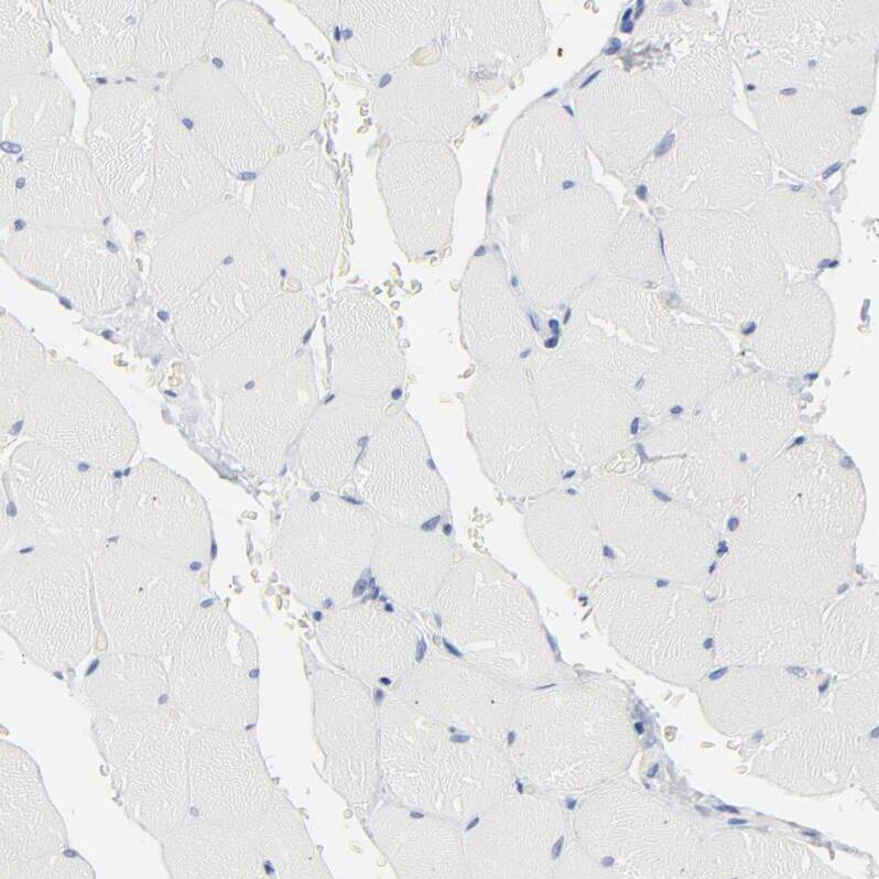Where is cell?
<instances>
[{
	"instance_id": "cell-1",
	"label": "cell",
	"mask_w": 879,
	"mask_h": 879,
	"mask_svg": "<svg viewBox=\"0 0 879 879\" xmlns=\"http://www.w3.org/2000/svg\"><path fill=\"white\" fill-rule=\"evenodd\" d=\"M1 553L45 549L91 558L112 535L120 484L111 471L29 440L2 476Z\"/></svg>"
},
{
	"instance_id": "cell-2",
	"label": "cell",
	"mask_w": 879,
	"mask_h": 879,
	"mask_svg": "<svg viewBox=\"0 0 879 879\" xmlns=\"http://www.w3.org/2000/svg\"><path fill=\"white\" fill-rule=\"evenodd\" d=\"M665 236L668 269L681 299L708 321L730 327L758 322L788 285L784 263L744 216L677 213Z\"/></svg>"
},
{
	"instance_id": "cell-3",
	"label": "cell",
	"mask_w": 879,
	"mask_h": 879,
	"mask_svg": "<svg viewBox=\"0 0 879 879\" xmlns=\"http://www.w3.org/2000/svg\"><path fill=\"white\" fill-rule=\"evenodd\" d=\"M205 55L283 145H301L318 126L325 100L321 76L252 2L216 7Z\"/></svg>"
},
{
	"instance_id": "cell-4",
	"label": "cell",
	"mask_w": 879,
	"mask_h": 879,
	"mask_svg": "<svg viewBox=\"0 0 879 879\" xmlns=\"http://www.w3.org/2000/svg\"><path fill=\"white\" fill-rule=\"evenodd\" d=\"M91 560L108 650L171 656L202 606L196 572L118 535H111Z\"/></svg>"
},
{
	"instance_id": "cell-5",
	"label": "cell",
	"mask_w": 879,
	"mask_h": 879,
	"mask_svg": "<svg viewBox=\"0 0 879 879\" xmlns=\"http://www.w3.org/2000/svg\"><path fill=\"white\" fill-rule=\"evenodd\" d=\"M87 558L45 549L1 553L0 620L22 651L50 672L79 664L95 643Z\"/></svg>"
},
{
	"instance_id": "cell-6",
	"label": "cell",
	"mask_w": 879,
	"mask_h": 879,
	"mask_svg": "<svg viewBox=\"0 0 879 879\" xmlns=\"http://www.w3.org/2000/svg\"><path fill=\"white\" fill-rule=\"evenodd\" d=\"M187 818L246 834L275 868L296 861L311 844L246 731L194 730Z\"/></svg>"
},
{
	"instance_id": "cell-7",
	"label": "cell",
	"mask_w": 879,
	"mask_h": 879,
	"mask_svg": "<svg viewBox=\"0 0 879 879\" xmlns=\"http://www.w3.org/2000/svg\"><path fill=\"white\" fill-rule=\"evenodd\" d=\"M253 226L281 269L308 285L324 282L340 248L337 174L314 148L279 153L257 176Z\"/></svg>"
},
{
	"instance_id": "cell-8",
	"label": "cell",
	"mask_w": 879,
	"mask_h": 879,
	"mask_svg": "<svg viewBox=\"0 0 879 879\" xmlns=\"http://www.w3.org/2000/svg\"><path fill=\"white\" fill-rule=\"evenodd\" d=\"M194 728L172 706L140 714H94L93 739L116 800L159 840L187 818L189 747Z\"/></svg>"
},
{
	"instance_id": "cell-9",
	"label": "cell",
	"mask_w": 879,
	"mask_h": 879,
	"mask_svg": "<svg viewBox=\"0 0 879 879\" xmlns=\"http://www.w3.org/2000/svg\"><path fill=\"white\" fill-rule=\"evenodd\" d=\"M170 658V703L194 729L246 731L256 721V645L221 608L200 606Z\"/></svg>"
},
{
	"instance_id": "cell-10",
	"label": "cell",
	"mask_w": 879,
	"mask_h": 879,
	"mask_svg": "<svg viewBox=\"0 0 879 879\" xmlns=\"http://www.w3.org/2000/svg\"><path fill=\"white\" fill-rule=\"evenodd\" d=\"M30 440L70 458L113 471L139 444L135 425L116 395L72 362H50L28 389L23 425Z\"/></svg>"
},
{
	"instance_id": "cell-11",
	"label": "cell",
	"mask_w": 879,
	"mask_h": 879,
	"mask_svg": "<svg viewBox=\"0 0 879 879\" xmlns=\"http://www.w3.org/2000/svg\"><path fill=\"white\" fill-rule=\"evenodd\" d=\"M1 253L18 272L82 312L111 313L133 297L130 260L102 228L14 225L2 229Z\"/></svg>"
},
{
	"instance_id": "cell-12",
	"label": "cell",
	"mask_w": 879,
	"mask_h": 879,
	"mask_svg": "<svg viewBox=\"0 0 879 879\" xmlns=\"http://www.w3.org/2000/svg\"><path fill=\"white\" fill-rule=\"evenodd\" d=\"M161 94L140 83L98 86L90 98L86 150L115 214L132 228L154 181Z\"/></svg>"
},
{
	"instance_id": "cell-13",
	"label": "cell",
	"mask_w": 879,
	"mask_h": 879,
	"mask_svg": "<svg viewBox=\"0 0 879 879\" xmlns=\"http://www.w3.org/2000/svg\"><path fill=\"white\" fill-rule=\"evenodd\" d=\"M112 213L87 150L72 141L0 159L1 229L102 228Z\"/></svg>"
},
{
	"instance_id": "cell-14",
	"label": "cell",
	"mask_w": 879,
	"mask_h": 879,
	"mask_svg": "<svg viewBox=\"0 0 879 879\" xmlns=\"http://www.w3.org/2000/svg\"><path fill=\"white\" fill-rule=\"evenodd\" d=\"M69 848L64 821L41 772L22 748L0 746V879L93 878Z\"/></svg>"
},
{
	"instance_id": "cell-15",
	"label": "cell",
	"mask_w": 879,
	"mask_h": 879,
	"mask_svg": "<svg viewBox=\"0 0 879 879\" xmlns=\"http://www.w3.org/2000/svg\"><path fill=\"white\" fill-rule=\"evenodd\" d=\"M311 350L225 397L221 436L230 454L256 473L275 469L318 406Z\"/></svg>"
},
{
	"instance_id": "cell-16",
	"label": "cell",
	"mask_w": 879,
	"mask_h": 879,
	"mask_svg": "<svg viewBox=\"0 0 879 879\" xmlns=\"http://www.w3.org/2000/svg\"><path fill=\"white\" fill-rule=\"evenodd\" d=\"M164 94L182 123L229 175L258 176L283 145L238 88L205 57L171 76Z\"/></svg>"
},
{
	"instance_id": "cell-17",
	"label": "cell",
	"mask_w": 879,
	"mask_h": 879,
	"mask_svg": "<svg viewBox=\"0 0 879 879\" xmlns=\"http://www.w3.org/2000/svg\"><path fill=\"white\" fill-rule=\"evenodd\" d=\"M112 535L197 572L210 558V519L202 496L166 466L145 459L120 482Z\"/></svg>"
},
{
	"instance_id": "cell-18",
	"label": "cell",
	"mask_w": 879,
	"mask_h": 879,
	"mask_svg": "<svg viewBox=\"0 0 879 879\" xmlns=\"http://www.w3.org/2000/svg\"><path fill=\"white\" fill-rule=\"evenodd\" d=\"M378 182L397 241L408 256H425L446 242L460 174L445 143H394L379 160Z\"/></svg>"
},
{
	"instance_id": "cell-19",
	"label": "cell",
	"mask_w": 879,
	"mask_h": 879,
	"mask_svg": "<svg viewBox=\"0 0 879 879\" xmlns=\"http://www.w3.org/2000/svg\"><path fill=\"white\" fill-rule=\"evenodd\" d=\"M589 175L586 145L576 122L562 107L541 104L510 130L496 178V205L521 214L589 183Z\"/></svg>"
},
{
	"instance_id": "cell-20",
	"label": "cell",
	"mask_w": 879,
	"mask_h": 879,
	"mask_svg": "<svg viewBox=\"0 0 879 879\" xmlns=\"http://www.w3.org/2000/svg\"><path fill=\"white\" fill-rule=\"evenodd\" d=\"M281 291V268L254 226L234 252L173 313L186 352L203 356L242 326Z\"/></svg>"
},
{
	"instance_id": "cell-21",
	"label": "cell",
	"mask_w": 879,
	"mask_h": 879,
	"mask_svg": "<svg viewBox=\"0 0 879 879\" xmlns=\"http://www.w3.org/2000/svg\"><path fill=\"white\" fill-rule=\"evenodd\" d=\"M682 600L681 590L634 575L606 576L594 592L596 618L622 650L690 672L707 649V630L683 619Z\"/></svg>"
},
{
	"instance_id": "cell-22",
	"label": "cell",
	"mask_w": 879,
	"mask_h": 879,
	"mask_svg": "<svg viewBox=\"0 0 879 879\" xmlns=\"http://www.w3.org/2000/svg\"><path fill=\"white\" fill-rule=\"evenodd\" d=\"M446 62L470 82L506 80L542 51L536 1H449L441 29Z\"/></svg>"
},
{
	"instance_id": "cell-23",
	"label": "cell",
	"mask_w": 879,
	"mask_h": 879,
	"mask_svg": "<svg viewBox=\"0 0 879 879\" xmlns=\"http://www.w3.org/2000/svg\"><path fill=\"white\" fill-rule=\"evenodd\" d=\"M312 685L324 774L349 802H367L381 771L379 712L372 697L357 680L329 671L316 672Z\"/></svg>"
},
{
	"instance_id": "cell-24",
	"label": "cell",
	"mask_w": 879,
	"mask_h": 879,
	"mask_svg": "<svg viewBox=\"0 0 879 879\" xmlns=\"http://www.w3.org/2000/svg\"><path fill=\"white\" fill-rule=\"evenodd\" d=\"M580 495L620 571L656 576L675 569L673 552L681 509L645 485L620 477L588 479Z\"/></svg>"
},
{
	"instance_id": "cell-25",
	"label": "cell",
	"mask_w": 879,
	"mask_h": 879,
	"mask_svg": "<svg viewBox=\"0 0 879 879\" xmlns=\"http://www.w3.org/2000/svg\"><path fill=\"white\" fill-rule=\"evenodd\" d=\"M575 106L584 142L617 174L636 170L668 123L665 104L651 83L615 69L587 85Z\"/></svg>"
},
{
	"instance_id": "cell-26",
	"label": "cell",
	"mask_w": 879,
	"mask_h": 879,
	"mask_svg": "<svg viewBox=\"0 0 879 879\" xmlns=\"http://www.w3.org/2000/svg\"><path fill=\"white\" fill-rule=\"evenodd\" d=\"M330 382L336 393L390 398L404 379V358L387 307L359 290L341 292L327 322Z\"/></svg>"
},
{
	"instance_id": "cell-27",
	"label": "cell",
	"mask_w": 879,
	"mask_h": 879,
	"mask_svg": "<svg viewBox=\"0 0 879 879\" xmlns=\"http://www.w3.org/2000/svg\"><path fill=\"white\" fill-rule=\"evenodd\" d=\"M699 433L734 459L763 462L793 434L797 406L786 387L772 378H728L701 405L686 413Z\"/></svg>"
},
{
	"instance_id": "cell-28",
	"label": "cell",
	"mask_w": 879,
	"mask_h": 879,
	"mask_svg": "<svg viewBox=\"0 0 879 879\" xmlns=\"http://www.w3.org/2000/svg\"><path fill=\"white\" fill-rule=\"evenodd\" d=\"M252 226L243 204L226 197L160 237L150 253L148 276L158 308L174 313L234 252Z\"/></svg>"
},
{
	"instance_id": "cell-29",
	"label": "cell",
	"mask_w": 879,
	"mask_h": 879,
	"mask_svg": "<svg viewBox=\"0 0 879 879\" xmlns=\"http://www.w3.org/2000/svg\"><path fill=\"white\" fill-rule=\"evenodd\" d=\"M317 306L304 292L280 293L216 347L196 369L209 392L226 397L282 366L301 350Z\"/></svg>"
},
{
	"instance_id": "cell-30",
	"label": "cell",
	"mask_w": 879,
	"mask_h": 879,
	"mask_svg": "<svg viewBox=\"0 0 879 879\" xmlns=\"http://www.w3.org/2000/svg\"><path fill=\"white\" fill-rule=\"evenodd\" d=\"M436 596L440 616L458 641L509 648L524 645L540 631L534 601L490 560L471 556L462 562Z\"/></svg>"
},
{
	"instance_id": "cell-31",
	"label": "cell",
	"mask_w": 879,
	"mask_h": 879,
	"mask_svg": "<svg viewBox=\"0 0 879 879\" xmlns=\"http://www.w3.org/2000/svg\"><path fill=\"white\" fill-rule=\"evenodd\" d=\"M476 108L471 82L447 62L399 68L373 100L376 120L398 142L445 143L465 129Z\"/></svg>"
},
{
	"instance_id": "cell-32",
	"label": "cell",
	"mask_w": 879,
	"mask_h": 879,
	"mask_svg": "<svg viewBox=\"0 0 879 879\" xmlns=\"http://www.w3.org/2000/svg\"><path fill=\"white\" fill-rule=\"evenodd\" d=\"M230 175L182 123L161 94L154 181L138 229L162 237L206 206L228 197Z\"/></svg>"
},
{
	"instance_id": "cell-33",
	"label": "cell",
	"mask_w": 879,
	"mask_h": 879,
	"mask_svg": "<svg viewBox=\"0 0 879 879\" xmlns=\"http://www.w3.org/2000/svg\"><path fill=\"white\" fill-rule=\"evenodd\" d=\"M757 323L751 349L767 369L800 376L818 370L828 359L835 316L828 295L816 282L788 283Z\"/></svg>"
},
{
	"instance_id": "cell-34",
	"label": "cell",
	"mask_w": 879,
	"mask_h": 879,
	"mask_svg": "<svg viewBox=\"0 0 879 879\" xmlns=\"http://www.w3.org/2000/svg\"><path fill=\"white\" fill-rule=\"evenodd\" d=\"M448 2L339 1L335 31L363 68L399 69L441 32Z\"/></svg>"
},
{
	"instance_id": "cell-35",
	"label": "cell",
	"mask_w": 879,
	"mask_h": 879,
	"mask_svg": "<svg viewBox=\"0 0 879 879\" xmlns=\"http://www.w3.org/2000/svg\"><path fill=\"white\" fill-rule=\"evenodd\" d=\"M731 365L730 344L719 329L676 324L662 352L650 362L647 379L641 380L645 403L656 413H688L730 377Z\"/></svg>"
},
{
	"instance_id": "cell-36",
	"label": "cell",
	"mask_w": 879,
	"mask_h": 879,
	"mask_svg": "<svg viewBox=\"0 0 879 879\" xmlns=\"http://www.w3.org/2000/svg\"><path fill=\"white\" fill-rule=\"evenodd\" d=\"M59 41L89 77H110L135 66L143 0L44 1Z\"/></svg>"
},
{
	"instance_id": "cell-37",
	"label": "cell",
	"mask_w": 879,
	"mask_h": 879,
	"mask_svg": "<svg viewBox=\"0 0 879 879\" xmlns=\"http://www.w3.org/2000/svg\"><path fill=\"white\" fill-rule=\"evenodd\" d=\"M525 529L539 556L566 583L589 587L607 576V550L582 495L552 490L538 497Z\"/></svg>"
},
{
	"instance_id": "cell-38",
	"label": "cell",
	"mask_w": 879,
	"mask_h": 879,
	"mask_svg": "<svg viewBox=\"0 0 879 879\" xmlns=\"http://www.w3.org/2000/svg\"><path fill=\"white\" fill-rule=\"evenodd\" d=\"M74 116L73 96L57 77L32 73L1 79V156L69 142Z\"/></svg>"
},
{
	"instance_id": "cell-39",
	"label": "cell",
	"mask_w": 879,
	"mask_h": 879,
	"mask_svg": "<svg viewBox=\"0 0 879 879\" xmlns=\"http://www.w3.org/2000/svg\"><path fill=\"white\" fill-rule=\"evenodd\" d=\"M389 398L336 393L318 404L300 440V462L314 477H340L382 422Z\"/></svg>"
},
{
	"instance_id": "cell-40",
	"label": "cell",
	"mask_w": 879,
	"mask_h": 879,
	"mask_svg": "<svg viewBox=\"0 0 879 879\" xmlns=\"http://www.w3.org/2000/svg\"><path fill=\"white\" fill-rule=\"evenodd\" d=\"M215 11L214 1H146L135 53L142 75L171 77L202 59Z\"/></svg>"
},
{
	"instance_id": "cell-41",
	"label": "cell",
	"mask_w": 879,
	"mask_h": 879,
	"mask_svg": "<svg viewBox=\"0 0 879 879\" xmlns=\"http://www.w3.org/2000/svg\"><path fill=\"white\" fill-rule=\"evenodd\" d=\"M165 867L178 879L260 878L264 857L246 834L186 818L161 840Z\"/></svg>"
},
{
	"instance_id": "cell-42",
	"label": "cell",
	"mask_w": 879,
	"mask_h": 879,
	"mask_svg": "<svg viewBox=\"0 0 879 879\" xmlns=\"http://www.w3.org/2000/svg\"><path fill=\"white\" fill-rule=\"evenodd\" d=\"M78 690L94 714L122 716L172 706L169 672L148 655L109 651L89 666Z\"/></svg>"
},
{
	"instance_id": "cell-43",
	"label": "cell",
	"mask_w": 879,
	"mask_h": 879,
	"mask_svg": "<svg viewBox=\"0 0 879 879\" xmlns=\"http://www.w3.org/2000/svg\"><path fill=\"white\" fill-rule=\"evenodd\" d=\"M382 614L377 622L358 623L336 617L321 629L322 642L338 665L359 677L375 679L401 675L420 660L414 632L405 622Z\"/></svg>"
},
{
	"instance_id": "cell-44",
	"label": "cell",
	"mask_w": 879,
	"mask_h": 879,
	"mask_svg": "<svg viewBox=\"0 0 879 879\" xmlns=\"http://www.w3.org/2000/svg\"><path fill=\"white\" fill-rule=\"evenodd\" d=\"M755 224L779 259L796 269L814 271L838 252L836 228L822 211H759Z\"/></svg>"
},
{
	"instance_id": "cell-45",
	"label": "cell",
	"mask_w": 879,
	"mask_h": 879,
	"mask_svg": "<svg viewBox=\"0 0 879 879\" xmlns=\"http://www.w3.org/2000/svg\"><path fill=\"white\" fill-rule=\"evenodd\" d=\"M51 53L44 1H0V77L42 73Z\"/></svg>"
},
{
	"instance_id": "cell-46",
	"label": "cell",
	"mask_w": 879,
	"mask_h": 879,
	"mask_svg": "<svg viewBox=\"0 0 879 879\" xmlns=\"http://www.w3.org/2000/svg\"><path fill=\"white\" fill-rule=\"evenodd\" d=\"M425 816L415 810L390 803L371 817L373 837L400 877H436V848Z\"/></svg>"
},
{
	"instance_id": "cell-47",
	"label": "cell",
	"mask_w": 879,
	"mask_h": 879,
	"mask_svg": "<svg viewBox=\"0 0 879 879\" xmlns=\"http://www.w3.org/2000/svg\"><path fill=\"white\" fill-rule=\"evenodd\" d=\"M44 348L15 317L1 312L0 387L28 390L46 367Z\"/></svg>"
},
{
	"instance_id": "cell-48",
	"label": "cell",
	"mask_w": 879,
	"mask_h": 879,
	"mask_svg": "<svg viewBox=\"0 0 879 879\" xmlns=\"http://www.w3.org/2000/svg\"><path fill=\"white\" fill-rule=\"evenodd\" d=\"M1 448L9 445L24 425L28 390L0 387Z\"/></svg>"
},
{
	"instance_id": "cell-49",
	"label": "cell",
	"mask_w": 879,
	"mask_h": 879,
	"mask_svg": "<svg viewBox=\"0 0 879 879\" xmlns=\"http://www.w3.org/2000/svg\"><path fill=\"white\" fill-rule=\"evenodd\" d=\"M326 34H333L337 23L339 1L295 2Z\"/></svg>"
},
{
	"instance_id": "cell-50",
	"label": "cell",
	"mask_w": 879,
	"mask_h": 879,
	"mask_svg": "<svg viewBox=\"0 0 879 879\" xmlns=\"http://www.w3.org/2000/svg\"><path fill=\"white\" fill-rule=\"evenodd\" d=\"M365 588H366V582L363 579H359L354 585L352 595L356 597L360 596L363 593Z\"/></svg>"
},
{
	"instance_id": "cell-51",
	"label": "cell",
	"mask_w": 879,
	"mask_h": 879,
	"mask_svg": "<svg viewBox=\"0 0 879 879\" xmlns=\"http://www.w3.org/2000/svg\"><path fill=\"white\" fill-rule=\"evenodd\" d=\"M562 842H563L562 839H561V840H558V842L556 843V845L554 846L553 850H552V854H553V857H554V858H557V857H558V855H560V851H561V848H562Z\"/></svg>"
},
{
	"instance_id": "cell-52",
	"label": "cell",
	"mask_w": 879,
	"mask_h": 879,
	"mask_svg": "<svg viewBox=\"0 0 879 879\" xmlns=\"http://www.w3.org/2000/svg\"><path fill=\"white\" fill-rule=\"evenodd\" d=\"M809 517H812V518H814V516H810V514H809ZM816 518H817V517H816ZM818 519H821V518H818ZM822 520H823V519H822ZM824 521H826V520H824ZM827 522H828V521H827ZM829 523H832V522H829Z\"/></svg>"
}]
</instances>
